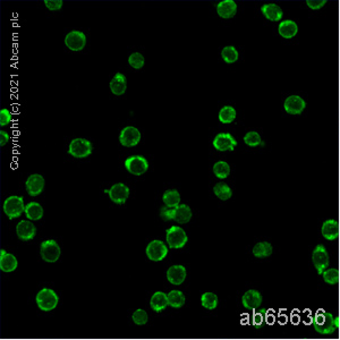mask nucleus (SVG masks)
I'll use <instances>...</instances> for the list:
<instances>
[{
    "label": "nucleus",
    "instance_id": "f257e3e1",
    "mask_svg": "<svg viewBox=\"0 0 340 340\" xmlns=\"http://www.w3.org/2000/svg\"><path fill=\"white\" fill-rule=\"evenodd\" d=\"M313 327L315 331L321 335L334 334L338 328V318H336L329 312L319 310L313 320Z\"/></svg>",
    "mask_w": 340,
    "mask_h": 340
},
{
    "label": "nucleus",
    "instance_id": "f03ea898",
    "mask_svg": "<svg viewBox=\"0 0 340 340\" xmlns=\"http://www.w3.org/2000/svg\"><path fill=\"white\" fill-rule=\"evenodd\" d=\"M3 212L10 220L16 219L22 216V213L25 211V204H24V199L22 196L12 195L7 197L3 202Z\"/></svg>",
    "mask_w": 340,
    "mask_h": 340
},
{
    "label": "nucleus",
    "instance_id": "7ed1b4c3",
    "mask_svg": "<svg viewBox=\"0 0 340 340\" xmlns=\"http://www.w3.org/2000/svg\"><path fill=\"white\" fill-rule=\"evenodd\" d=\"M36 301L40 310H42L44 312H49L57 307L59 298H58V295L55 293L53 289L43 288V289H41L39 293H38Z\"/></svg>",
    "mask_w": 340,
    "mask_h": 340
},
{
    "label": "nucleus",
    "instance_id": "20e7f679",
    "mask_svg": "<svg viewBox=\"0 0 340 340\" xmlns=\"http://www.w3.org/2000/svg\"><path fill=\"white\" fill-rule=\"evenodd\" d=\"M68 153L74 158L83 159L92 153V144L86 138H74L69 143Z\"/></svg>",
    "mask_w": 340,
    "mask_h": 340
},
{
    "label": "nucleus",
    "instance_id": "39448f33",
    "mask_svg": "<svg viewBox=\"0 0 340 340\" xmlns=\"http://www.w3.org/2000/svg\"><path fill=\"white\" fill-rule=\"evenodd\" d=\"M166 239L170 248H182L186 245L189 237H187L185 230L178 226H172L167 229Z\"/></svg>",
    "mask_w": 340,
    "mask_h": 340
},
{
    "label": "nucleus",
    "instance_id": "423d86ee",
    "mask_svg": "<svg viewBox=\"0 0 340 340\" xmlns=\"http://www.w3.org/2000/svg\"><path fill=\"white\" fill-rule=\"evenodd\" d=\"M60 247L57 244L56 241L54 239H48L41 243L40 246V254L41 258L43 259V261L54 263L58 261L59 256H60Z\"/></svg>",
    "mask_w": 340,
    "mask_h": 340
},
{
    "label": "nucleus",
    "instance_id": "0eeeda50",
    "mask_svg": "<svg viewBox=\"0 0 340 340\" xmlns=\"http://www.w3.org/2000/svg\"><path fill=\"white\" fill-rule=\"evenodd\" d=\"M125 168L134 176H141L148 171L149 162L142 155H132L125 160Z\"/></svg>",
    "mask_w": 340,
    "mask_h": 340
},
{
    "label": "nucleus",
    "instance_id": "6e6552de",
    "mask_svg": "<svg viewBox=\"0 0 340 340\" xmlns=\"http://www.w3.org/2000/svg\"><path fill=\"white\" fill-rule=\"evenodd\" d=\"M312 262H313L314 268L317 269L319 275H322L325 271V269L329 266V254L327 249L322 244L315 246L312 253Z\"/></svg>",
    "mask_w": 340,
    "mask_h": 340
},
{
    "label": "nucleus",
    "instance_id": "1a4fd4ad",
    "mask_svg": "<svg viewBox=\"0 0 340 340\" xmlns=\"http://www.w3.org/2000/svg\"><path fill=\"white\" fill-rule=\"evenodd\" d=\"M145 253H147V256L151 261L159 262L162 261L168 255V247L164 242L154 239V241L149 243Z\"/></svg>",
    "mask_w": 340,
    "mask_h": 340
},
{
    "label": "nucleus",
    "instance_id": "9d476101",
    "mask_svg": "<svg viewBox=\"0 0 340 340\" xmlns=\"http://www.w3.org/2000/svg\"><path fill=\"white\" fill-rule=\"evenodd\" d=\"M141 141V132L134 126H126L119 134V142L123 147H136Z\"/></svg>",
    "mask_w": 340,
    "mask_h": 340
},
{
    "label": "nucleus",
    "instance_id": "9b49d317",
    "mask_svg": "<svg viewBox=\"0 0 340 340\" xmlns=\"http://www.w3.org/2000/svg\"><path fill=\"white\" fill-rule=\"evenodd\" d=\"M103 192L108 194L110 200L116 204H125L128 196H130V189L123 183H117L110 187V189H103Z\"/></svg>",
    "mask_w": 340,
    "mask_h": 340
},
{
    "label": "nucleus",
    "instance_id": "f8f14e48",
    "mask_svg": "<svg viewBox=\"0 0 340 340\" xmlns=\"http://www.w3.org/2000/svg\"><path fill=\"white\" fill-rule=\"evenodd\" d=\"M65 44L69 50L81 51L86 46V36L81 31H72L65 37Z\"/></svg>",
    "mask_w": 340,
    "mask_h": 340
},
{
    "label": "nucleus",
    "instance_id": "ddd939ff",
    "mask_svg": "<svg viewBox=\"0 0 340 340\" xmlns=\"http://www.w3.org/2000/svg\"><path fill=\"white\" fill-rule=\"evenodd\" d=\"M44 185H46V180H44L43 176L39 175V173H33L27 177L25 182V189L26 192L29 193L30 196H38L43 192Z\"/></svg>",
    "mask_w": 340,
    "mask_h": 340
},
{
    "label": "nucleus",
    "instance_id": "4468645a",
    "mask_svg": "<svg viewBox=\"0 0 340 340\" xmlns=\"http://www.w3.org/2000/svg\"><path fill=\"white\" fill-rule=\"evenodd\" d=\"M236 147H237V141L229 133L218 134L213 140V148L218 151H234Z\"/></svg>",
    "mask_w": 340,
    "mask_h": 340
},
{
    "label": "nucleus",
    "instance_id": "2eb2a0df",
    "mask_svg": "<svg viewBox=\"0 0 340 340\" xmlns=\"http://www.w3.org/2000/svg\"><path fill=\"white\" fill-rule=\"evenodd\" d=\"M16 234L20 241H32L37 235V227L31 220H22L17 224Z\"/></svg>",
    "mask_w": 340,
    "mask_h": 340
},
{
    "label": "nucleus",
    "instance_id": "dca6fc26",
    "mask_svg": "<svg viewBox=\"0 0 340 340\" xmlns=\"http://www.w3.org/2000/svg\"><path fill=\"white\" fill-rule=\"evenodd\" d=\"M305 107H306V102L300 95H289L283 102L284 110L290 114H301L304 112Z\"/></svg>",
    "mask_w": 340,
    "mask_h": 340
},
{
    "label": "nucleus",
    "instance_id": "f3484780",
    "mask_svg": "<svg viewBox=\"0 0 340 340\" xmlns=\"http://www.w3.org/2000/svg\"><path fill=\"white\" fill-rule=\"evenodd\" d=\"M243 306L247 310H255L262 304V295L255 289H249L242 297Z\"/></svg>",
    "mask_w": 340,
    "mask_h": 340
},
{
    "label": "nucleus",
    "instance_id": "a211bd4d",
    "mask_svg": "<svg viewBox=\"0 0 340 340\" xmlns=\"http://www.w3.org/2000/svg\"><path fill=\"white\" fill-rule=\"evenodd\" d=\"M187 276L186 269L183 265H172L167 271V279L170 283L178 286L185 282Z\"/></svg>",
    "mask_w": 340,
    "mask_h": 340
},
{
    "label": "nucleus",
    "instance_id": "6ab92c4d",
    "mask_svg": "<svg viewBox=\"0 0 340 340\" xmlns=\"http://www.w3.org/2000/svg\"><path fill=\"white\" fill-rule=\"evenodd\" d=\"M217 13L221 19H232L237 13V5L234 0H223L217 5Z\"/></svg>",
    "mask_w": 340,
    "mask_h": 340
},
{
    "label": "nucleus",
    "instance_id": "aec40b11",
    "mask_svg": "<svg viewBox=\"0 0 340 340\" xmlns=\"http://www.w3.org/2000/svg\"><path fill=\"white\" fill-rule=\"evenodd\" d=\"M109 86L113 95H123L127 90V79L124 74L117 73L110 81Z\"/></svg>",
    "mask_w": 340,
    "mask_h": 340
},
{
    "label": "nucleus",
    "instance_id": "412c9836",
    "mask_svg": "<svg viewBox=\"0 0 340 340\" xmlns=\"http://www.w3.org/2000/svg\"><path fill=\"white\" fill-rule=\"evenodd\" d=\"M322 236L328 241H335L339 236V224L337 220L329 219L324 221L321 228Z\"/></svg>",
    "mask_w": 340,
    "mask_h": 340
},
{
    "label": "nucleus",
    "instance_id": "4be33fe9",
    "mask_svg": "<svg viewBox=\"0 0 340 340\" xmlns=\"http://www.w3.org/2000/svg\"><path fill=\"white\" fill-rule=\"evenodd\" d=\"M261 12L266 19L271 22H279L283 19V9L276 3H265L261 7Z\"/></svg>",
    "mask_w": 340,
    "mask_h": 340
},
{
    "label": "nucleus",
    "instance_id": "5701e85b",
    "mask_svg": "<svg viewBox=\"0 0 340 340\" xmlns=\"http://www.w3.org/2000/svg\"><path fill=\"white\" fill-rule=\"evenodd\" d=\"M19 262L17 259L13 254L6 253L5 249L0 251V269L3 272H13L15 271Z\"/></svg>",
    "mask_w": 340,
    "mask_h": 340
},
{
    "label": "nucleus",
    "instance_id": "b1692460",
    "mask_svg": "<svg viewBox=\"0 0 340 340\" xmlns=\"http://www.w3.org/2000/svg\"><path fill=\"white\" fill-rule=\"evenodd\" d=\"M192 219V210L186 204H179L173 208V221L178 224H187Z\"/></svg>",
    "mask_w": 340,
    "mask_h": 340
},
{
    "label": "nucleus",
    "instance_id": "393cba45",
    "mask_svg": "<svg viewBox=\"0 0 340 340\" xmlns=\"http://www.w3.org/2000/svg\"><path fill=\"white\" fill-rule=\"evenodd\" d=\"M278 32L284 39H291V38H294L297 34L298 26L297 24L291 19L283 20L278 26Z\"/></svg>",
    "mask_w": 340,
    "mask_h": 340
},
{
    "label": "nucleus",
    "instance_id": "a878e982",
    "mask_svg": "<svg viewBox=\"0 0 340 340\" xmlns=\"http://www.w3.org/2000/svg\"><path fill=\"white\" fill-rule=\"evenodd\" d=\"M151 308L155 312H161L164 311L166 307L168 306V295L162 293V291H157L152 295L151 301H150Z\"/></svg>",
    "mask_w": 340,
    "mask_h": 340
},
{
    "label": "nucleus",
    "instance_id": "bb28decb",
    "mask_svg": "<svg viewBox=\"0 0 340 340\" xmlns=\"http://www.w3.org/2000/svg\"><path fill=\"white\" fill-rule=\"evenodd\" d=\"M24 213L29 220L38 221L43 217V208L38 202H30L25 206Z\"/></svg>",
    "mask_w": 340,
    "mask_h": 340
},
{
    "label": "nucleus",
    "instance_id": "cd10ccee",
    "mask_svg": "<svg viewBox=\"0 0 340 340\" xmlns=\"http://www.w3.org/2000/svg\"><path fill=\"white\" fill-rule=\"evenodd\" d=\"M272 245L268 242H260L253 247V255L258 259L268 258L272 254Z\"/></svg>",
    "mask_w": 340,
    "mask_h": 340
},
{
    "label": "nucleus",
    "instance_id": "c85d7f7f",
    "mask_svg": "<svg viewBox=\"0 0 340 340\" xmlns=\"http://www.w3.org/2000/svg\"><path fill=\"white\" fill-rule=\"evenodd\" d=\"M162 201L166 207L177 208L180 204V194L176 189H168L162 195Z\"/></svg>",
    "mask_w": 340,
    "mask_h": 340
},
{
    "label": "nucleus",
    "instance_id": "c756f323",
    "mask_svg": "<svg viewBox=\"0 0 340 340\" xmlns=\"http://www.w3.org/2000/svg\"><path fill=\"white\" fill-rule=\"evenodd\" d=\"M185 301V295L180 290H171L168 294V304L173 308L183 307Z\"/></svg>",
    "mask_w": 340,
    "mask_h": 340
},
{
    "label": "nucleus",
    "instance_id": "7c9ffc66",
    "mask_svg": "<svg viewBox=\"0 0 340 340\" xmlns=\"http://www.w3.org/2000/svg\"><path fill=\"white\" fill-rule=\"evenodd\" d=\"M213 193L221 201H227L232 196V190L227 184L218 183L213 187Z\"/></svg>",
    "mask_w": 340,
    "mask_h": 340
},
{
    "label": "nucleus",
    "instance_id": "2f4dec72",
    "mask_svg": "<svg viewBox=\"0 0 340 340\" xmlns=\"http://www.w3.org/2000/svg\"><path fill=\"white\" fill-rule=\"evenodd\" d=\"M236 110L234 107L231 106H225L224 108L220 109L219 114H218V118H219V121L223 124H230L235 120L236 118Z\"/></svg>",
    "mask_w": 340,
    "mask_h": 340
},
{
    "label": "nucleus",
    "instance_id": "473e14b6",
    "mask_svg": "<svg viewBox=\"0 0 340 340\" xmlns=\"http://www.w3.org/2000/svg\"><path fill=\"white\" fill-rule=\"evenodd\" d=\"M238 51L234 46H227L225 47L223 51H221V57H223L224 61L227 64H234L238 60Z\"/></svg>",
    "mask_w": 340,
    "mask_h": 340
},
{
    "label": "nucleus",
    "instance_id": "72a5a7b5",
    "mask_svg": "<svg viewBox=\"0 0 340 340\" xmlns=\"http://www.w3.org/2000/svg\"><path fill=\"white\" fill-rule=\"evenodd\" d=\"M213 173L219 179H225L230 175V167L226 161H218L213 166Z\"/></svg>",
    "mask_w": 340,
    "mask_h": 340
},
{
    "label": "nucleus",
    "instance_id": "f704fd0d",
    "mask_svg": "<svg viewBox=\"0 0 340 340\" xmlns=\"http://www.w3.org/2000/svg\"><path fill=\"white\" fill-rule=\"evenodd\" d=\"M201 304L207 310H214L218 306V296L213 293H204L201 297Z\"/></svg>",
    "mask_w": 340,
    "mask_h": 340
},
{
    "label": "nucleus",
    "instance_id": "c9c22d12",
    "mask_svg": "<svg viewBox=\"0 0 340 340\" xmlns=\"http://www.w3.org/2000/svg\"><path fill=\"white\" fill-rule=\"evenodd\" d=\"M145 62L144 56L140 53H134L128 57V64L132 66L134 69H141L143 68Z\"/></svg>",
    "mask_w": 340,
    "mask_h": 340
},
{
    "label": "nucleus",
    "instance_id": "e433bc0d",
    "mask_svg": "<svg viewBox=\"0 0 340 340\" xmlns=\"http://www.w3.org/2000/svg\"><path fill=\"white\" fill-rule=\"evenodd\" d=\"M244 142L246 145H248V147L255 148L261 144V136H260L258 132H248L247 134H245Z\"/></svg>",
    "mask_w": 340,
    "mask_h": 340
},
{
    "label": "nucleus",
    "instance_id": "4c0bfd02",
    "mask_svg": "<svg viewBox=\"0 0 340 340\" xmlns=\"http://www.w3.org/2000/svg\"><path fill=\"white\" fill-rule=\"evenodd\" d=\"M322 275H323L324 282L329 284H336L339 280V271L335 268L325 270Z\"/></svg>",
    "mask_w": 340,
    "mask_h": 340
},
{
    "label": "nucleus",
    "instance_id": "58836bf2",
    "mask_svg": "<svg viewBox=\"0 0 340 340\" xmlns=\"http://www.w3.org/2000/svg\"><path fill=\"white\" fill-rule=\"evenodd\" d=\"M132 320L135 324L137 325H144L148 322V313L144 310H141V308H138L132 315Z\"/></svg>",
    "mask_w": 340,
    "mask_h": 340
},
{
    "label": "nucleus",
    "instance_id": "ea45409f",
    "mask_svg": "<svg viewBox=\"0 0 340 340\" xmlns=\"http://www.w3.org/2000/svg\"><path fill=\"white\" fill-rule=\"evenodd\" d=\"M12 123V113L8 109L0 110V126H6Z\"/></svg>",
    "mask_w": 340,
    "mask_h": 340
},
{
    "label": "nucleus",
    "instance_id": "a19ab883",
    "mask_svg": "<svg viewBox=\"0 0 340 340\" xmlns=\"http://www.w3.org/2000/svg\"><path fill=\"white\" fill-rule=\"evenodd\" d=\"M160 217L165 221L173 220V208H168L166 206L162 207L160 209Z\"/></svg>",
    "mask_w": 340,
    "mask_h": 340
},
{
    "label": "nucleus",
    "instance_id": "79ce46f5",
    "mask_svg": "<svg viewBox=\"0 0 340 340\" xmlns=\"http://www.w3.org/2000/svg\"><path fill=\"white\" fill-rule=\"evenodd\" d=\"M61 0H44V5L49 10H59L62 7Z\"/></svg>",
    "mask_w": 340,
    "mask_h": 340
},
{
    "label": "nucleus",
    "instance_id": "37998d69",
    "mask_svg": "<svg viewBox=\"0 0 340 340\" xmlns=\"http://www.w3.org/2000/svg\"><path fill=\"white\" fill-rule=\"evenodd\" d=\"M325 3H327V0H306V5L313 10L322 8Z\"/></svg>",
    "mask_w": 340,
    "mask_h": 340
},
{
    "label": "nucleus",
    "instance_id": "c03bdc74",
    "mask_svg": "<svg viewBox=\"0 0 340 340\" xmlns=\"http://www.w3.org/2000/svg\"><path fill=\"white\" fill-rule=\"evenodd\" d=\"M9 141V135L5 131H0V145L1 147H5V145L8 143Z\"/></svg>",
    "mask_w": 340,
    "mask_h": 340
},
{
    "label": "nucleus",
    "instance_id": "a18cd8bd",
    "mask_svg": "<svg viewBox=\"0 0 340 340\" xmlns=\"http://www.w3.org/2000/svg\"><path fill=\"white\" fill-rule=\"evenodd\" d=\"M261 313H262V312H261ZM261 313H259V317H258V314H256L255 317H254V322H255V324H256V323H259V324H261V323H262L263 319H262V317H261Z\"/></svg>",
    "mask_w": 340,
    "mask_h": 340
}]
</instances>
